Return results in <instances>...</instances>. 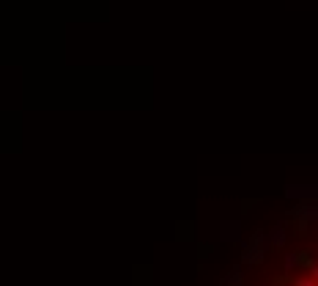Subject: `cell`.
Segmentation results:
<instances>
[{
  "mask_svg": "<svg viewBox=\"0 0 318 286\" xmlns=\"http://www.w3.org/2000/svg\"><path fill=\"white\" fill-rule=\"evenodd\" d=\"M293 218H299L302 223H307V220H318V204H299L296 209H293Z\"/></svg>",
  "mask_w": 318,
  "mask_h": 286,
  "instance_id": "6da1fadb",
  "label": "cell"
},
{
  "mask_svg": "<svg viewBox=\"0 0 318 286\" xmlns=\"http://www.w3.org/2000/svg\"><path fill=\"white\" fill-rule=\"evenodd\" d=\"M285 195H288V198H302V201H318V187H313V190L291 187V190H285Z\"/></svg>",
  "mask_w": 318,
  "mask_h": 286,
  "instance_id": "7a4b0ae2",
  "label": "cell"
},
{
  "mask_svg": "<svg viewBox=\"0 0 318 286\" xmlns=\"http://www.w3.org/2000/svg\"><path fill=\"white\" fill-rule=\"evenodd\" d=\"M299 267V253H285V270H296Z\"/></svg>",
  "mask_w": 318,
  "mask_h": 286,
  "instance_id": "3957f363",
  "label": "cell"
},
{
  "mask_svg": "<svg viewBox=\"0 0 318 286\" xmlns=\"http://www.w3.org/2000/svg\"><path fill=\"white\" fill-rule=\"evenodd\" d=\"M285 242V228H274V234H272V245H283Z\"/></svg>",
  "mask_w": 318,
  "mask_h": 286,
  "instance_id": "277c9868",
  "label": "cell"
},
{
  "mask_svg": "<svg viewBox=\"0 0 318 286\" xmlns=\"http://www.w3.org/2000/svg\"><path fill=\"white\" fill-rule=\"evenodd\" d=\"M293 286H318V281H315V278H299Z\"/></svg>",
  "mask_w": 318,
  "mask_h": 286,
  "instance_id": "5b68a950",
  "label": "cell"
},
{
  "mask_svg": "<svg viewBox=\"0 0 318 286\" xmlns=\"http://www.w3.org/2000/svg\"><path fill=\"white\" fill-rule=\"evenodd\" d=\"M310 278L318 281V259H313V264H310Z\"/></svg>",
  "mask_w": 318,
  "mask_h": 286,
  "instance_id": "8992f818",
  "label": "cell"
}]
</instances>
